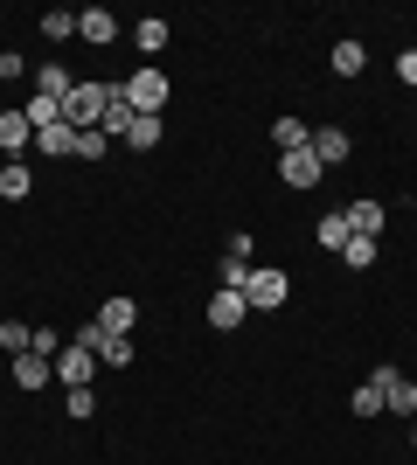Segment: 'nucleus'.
Listing matches in <instances>:
<instances>
[{
  "instance_id": "f257e3e1",
  "label": "nucleus",
  "mask_w": 417,
  "mask_h": 465,
  "mask_svg": "<svg viewBox=\"0 0 417 465\" xmlns=\"http://www.w3.org/2000/svg\"><path fill=\"white\" fill-rule=\"evenodd\" d=\"M119 97V84H77V91L63 97V125H77V133H91V125H104V104Z\"/></svg>"
},
{
  "instance_id": "f03ea898",
  "label": "nucleus",
  "mask_w": 417,
  "mask_h": 465,
  "mask_svg": "<svg viewBox=\"0 0 417 465\" xmlns=\"http://www.w3.org/2000/svg\"><path fill=\"white\" fill-rule=\"evenodd\" d=\"M293 299V278L278 272V264H251V278H243V306L251 312H278Z\"/></svg>"
},
{
  "instance_id": "7ed1b4c3",
  "label": "nucleus",
  "mask_w": 417,
  "mask_h": 465,
  "mask_svg": "<svg viewBox=\"0 0 417 465\" xmlns=\"http://www.w3.org/2000/svg\"><path fill=\"white\" fill-rule=\"evenodd\" d=\"M167 91H174V84L160 77L154 63H146V70H133V77H125V104H133V112H146V118H160V112H167Z\"/></svg>"
},
{
  "instance_id": "20e7f679",
  "label": "nucleus",
  "mask_w": 417,
  "mask_h": 465,
  "mask_svg": "<svg viewBox=\"0 0 417 465\" xmlns=\"http://www.w3.org/2000/svg\"><path fill=\"white\" fill-rule=\"evenodd\" d=\"M369 382L382 389V410H397V417H417V382H411V375H397L390 361H376V375H369Z\"/></svg>"
},
{
  "instance_id": "39448f33",
  "label": "nucleus",
  "mask_w": 417,
  "mask_h": 465,
  "mask_svg": "<svg viewBox=\"0 0 417 465\" xmlns=\"http://www.w3.org/2000/svg\"><path fill=\"white\" fill-rule=\"evenodd\" d=\"M56 382H63V389H91V382H98V354L63 341V354H56Z\"/></svg>"
},
{
  "instance_id": "423d86ee",
  "label": "nucleus",
  "mask_w": 417,
  "mask_h": 465,
  "mask_svg": "<svg viewBox=\"0 0 417 465\" xmlns=\"http://www.w3.org/2000/svg\"><path fill=\"white\" fill-rule=\"evenodd\" d=\"M320 174H327V167L313 160V146H299V153H278V181H285V188H320Z\"/></svg>"
},
{
  "instance_id": "0eeeda50",
  "label": "nucleus",
  "mask_w": 417,
  "mask_h": 465,
  "mask_svg": "<svg viewBox=\"0 0 417 465\" xmlns=\"http://www.w3.org/2000/svg\"><path fill=\"white\" fill-rule=\"evenodd\" d=\"M28 146H35L28 112H0V153H7V160H28Z\"/></svg>"
},
{
  "instance_id": "6e6552de",
  "label": "nucleus",
  "mask_w": 417,
  "mask_h": 465,
  "mask_svg": "<svg viewBox=\"0 0 417 465\" xmlns=\"http://www.w3.org/2000/svg\"><path fill=\"white\" fill-rule=\"evenodd\" d=\"M56 382V361L49 354H15V389L21 396H35V389H49Z\"/></svg>"
},
{
  "instance_id": "1a4fd4ad",
  "label": "nucleus",
  "mask_w": 417,
  "mask_h": 465,
  "mask_svg": "<svg viewBox=\"0 0 417 465\" xmlns=\"http://www.w3.org/2000/svg\"><path fill=\"white\" fill-rule=\"evenodd\" d=\"M243 312H251V306H243V292H209V327H216V333H237Z\"/></svg>"
},
{
  "instance_id": "9d476101",
  "label": "nucleus",
  "mask_w": 417,
  "mask_h": 465,
  "mask_svg": "<svg viewBox=\"0 0 417 465\" xmlns=\"http://www.w3.org/2000/svg\"><path fill=\"white\" fill-rule=\"evenodd\" d=\"M327 70H334V77H362V70H369V49H362L355 35H341L334 49H327Z\"/></svg>"
},
{
  "instance_id": "9b49d317",
  "label": "nucleus",
  "mask_w": 417,
  "mask_h": 465,
  "mask_svg": "<svg viewBox=\"0 0 417 465\" xmlns=\"http://www.w3.org/2000/svg\"><path fill=\"white\" fill-rule=\"evenodd\" d=\"M77 35L91 42V49H112V42H119V21L104 15V7H84V15H77Z\"/></svg>"
},
{
  "instance_id": "f8f14e48",
  "label": "nucleus",
  "mask_w": 417,
  "mask_h": 465,
  "mask_svg": "<svg viewBox=\"0 0 417 465\" xmlns=\"http://www.w3.org/2000/svg\"><path fill=\"white\" fill-rule=\"evenodd\" d=\"M35 146H42V160H70V153H77V125H63V118H56V125H42V133H35Z\"/></svg>"
},
{
  "instance_id": "ddd939ff",
  "label": "nucleus",
  "mask_w": 417,
  "mask_h": 465,
  "mask_svg": "<svg viewBox=\"0 0 417 465\" xmlns=\"http://www.w3.org/2000/svg\"><path fill=\"white\" fill-rule=\"evenodd\" d=\"M341 215H348V230H355V236H382V223H390V209H382V202H348Z\"/></svg>"
},
{
  "instance_id": "4468645a",
  "label": "nucleus",
  "mask_w": 417,
  "mask_h": 465,
  "mask_svg": "<svg viewBox=\"0 0 417 465\" xmlns=\"http://www.w3.org/2000/svg\"><path fill=\"white\" fill-rule=\"evenodd\" d=\"M272 146L278 153H299V146H313V125L306 118H272Z\"/></svg>"
},
{
  "instance_id": "2eb2a0df",
  "label": "nucleus",
  "mask_w": 417,
  "mask_h": 465,
  "mask_svg": "<svg viewBox=\"0 0 417 465\" xmlns=\"http://www.w3.org/2000/svg\"><path fill=\"white\" fill-rule=\"evenodd\" d=\"M21 194H35V167H28V160H7V167H0V202H21Z\"/></svg>"
},
{
  "instance_id": "dca6fc26",
  "label": "nucleus",
  "mask_w": 417,
  "mask_h": 465,
  "mask_svg": "<svg viewBox=\"0 0 417 465\" xmlns=\"http://www.w3.org/2000/svg\"><path fill=\"white\" fill-rule=\"evenodd\" d=\"M133 49H139V56H146V63H154V56H160V49H167V21H160V15H146V21H133Z\"/></svg>"
},
{
  "instance_id": "f3484780",
  "label": "nucleus",
  "mask_w": 417,
  "mask_h": 465,
  "mask_svg": "<svg viewBox=\"0 0 417 465\" xmlns=\"http://www.w3.org/2000/svg\"><path fill=\"white\" fill-rule=\"evenodd\" d=\"M348 153H355V146H348V133H334V125H320V133H313V160H320V167H341Z\"/></svg>"
},
{
  "instance_id": "a211bd4d",
  "label": "nucleus",
  "mask_w": 417,
  "mask_h": 465,
  "mask_svg": "<svg viewBox=\"0 0 417 465\" xmlns=\"http://www.w3.org/2000/svg\"><path fill=\"white\" fill-rule=\"evenodd\" d=\"M98 327L104 333H133L139 327V306H133V299H104V306H98Z\"/></svg>"
},
{
  "instance_id": "6ab92c4d",
  "label": "nucleus",
  "mask_w": 417,
  "mask_h": 465,
  "mask_svg": "<svg viewBox=\"0 0 417 465\" xmlns=\"http://www.w3.org/2000/svg\"><path fill=\"white\" fill-rule=\"evenodd\" d=\"M98 361H104V369H133V361H139V348H133V333H104V348H98Z\"/></svg>"
},
{
  "instance_id": "aec40b11",
  "label": "nucleus",
  "mask_w": 417,
  "mask_h": 465,
  "mask_svg": "<svg viewBox=\"0 0 417 465\" xmlns=\"http://www.w3.org/2000/svg\"><path fill=\"white\" fill-rule=\"evenodd\" d=\"M119 139H125V146H133V153H154V146H160V118H146V112H139V118H133V125H125Z\"/></svg>"
},
{
  "instance_id": "412c9836",
  "label": "nucleus",
  "mask_w": 417,
  "mask_h": 465,
  "mask_svg": "<svg viewBox=\"0 0 417 465\" xmlns=\"http://www.w3.org/2000/svg\"><path fill=\"white\" fill-rule=\"evenodd\" d=\"M35 91H42V97H56V104H63V97L77 91V77H70V70H63V63H42V77H35Z\"/></svg>"
},
{
  "instance_id": "4be33fe9",
  "label": "nucleus",
  "mask_w": 417,
  "mask_h": 465,
  "mask_svg": "<svg viewBox=\"0 0 417 465\" xmlns=\"http://www.w3.org/2000/svg\"><path fill=\"white\" fill-rule=\"evenodd\" d=\"M341 264H348V272H376V236H348V243H341Z\"/></svg>"
},
{
  "instance_id": "5701e85b",
  "label": "nucleus",
  "mask_w": 417,
  "mask_h": 465,
  "mask_svg": "<svg viewBox=\"0 0 417 465\" xmlns=\"http://www.w3.org/2000/svg\"><path fill=\"white\" fill-rule=\"evenodd\" d=\"M313 236H320V251H341V243H348L355 230H348V215L334 209V215H320V230H313Z\"/></svg>"
},
{
  "instance_id": "b1692460",
  "label": "nucleus",
  "mask_w": 417,
  "mask_h": 465,
  "mask_svg": "<svg viewBox=\"0 0 417 465\" xmlns=\"http://www.w3.org/2000/svg\"><path fill=\"white\" fill-rule=\"evenodd\" d=\"M104 153H112V133L91 125V133H77V153H70V160H104Z\"/></svg>"
},
{
  "instance_id": "393cba45",
  "label": "nucleus",
  "mask_w": 417,
  "mask_h": 465,
  "mask_svg": "<svg viewBox=\"0 0 417 465\" xmlns=\"http://www.w3.org/2000/svg\"><path fill=\"white\" fill-rule=\"evenodd\" d=\"M21 112H28V125H35V133H42V125H56V118H63V104H56V97H28V104H21Z\"/></svg>"
},
{
  "instance_id": "a878e982",
  "label": "nucleus",
  "mask_w": 417,
  "mask_h": 465,
  "mask_svg": "<svg viewBox=\"0 0 417 465\" xmlns=\"http://www.w3.org/2000/svg\"><path fill=\"white\" fill-rule=\"evenodd\" d=\"M63 417H98V396H91V389H63Z\"/></svg>"
},
{
  "instance_id": "bb28decb",
  "label": "nucleus",
  "mask_w": 417,
  "mask_h": 465,
  "mask_svg": "<svg viewBox=\"0 0 417 465\" xmlns=\"http://www.w3.org/2000/svg\"><path fill=\"white\" fill-rule=\"evenodd\" d=\"M42 35H49V42H70V35H77V15L49 7V15H42Z\"/></svg>"
},
{
  "instance_id": "cd10ccee",
  "label": "nucleus",
  "mask_w": 417,
  "mask_h": 465,
  "mask_svg": "<svg viewBox=\"0 0 417 465\" xmlns=\"http://www.w3.org/2000/svg\"><path fill=\"white\" fill-rule=\"evenodd\" d=\"M28 341H35V327H21V320H0V348H7V354H28Z\"/></svg>"
},
{
  "instance_id": "c85d7f7f",
  "label": "nucleus",
  "mask_w": 417,
  "mask_h": 465,
  "mask_svg": "<svg viewBox=\"0 0 417 465\" xmlns=\"http://www.w3.org/2000/svg\"><path fill=\"white\" fill-rule=\"evenodd\" d=\"M348 410H355V417H382V389H376V382H362Z\"/></svg>"
},
{
  "instance_id": "c756f323",
  "label": "nucleus",
  "mask_w": 417,
  "mask_h": 465,
  "mask_svg": "<svg viewBox=\"0 0 417 465\" xmlns=\"http://www.w3.org/2000/svg\"><path fill=\"white\" fill-rule=\"evenodd\" d=\"M28 354H49V361H56V354H63V333H56V327H35V341H28Z\"/></svg>"
},
{
  "instance_id": "7c9ffc66",
  "label": "nucleus",
  "mask_w": 417,
  "mask_h": 465,
  "mask_svg": "<svg viewBox=\"0 0 417 465\" xmlns=\"http://www.w3.org/2000/svg\"><path fill=\"white\" fill-rule=\"evenodd\" d=\"M70 348H91V354H98L104 348V327H98V320H84V327L70 333Z\"/></svg>"
},
{
  "instance_id": "2f4dec72",
  "label": "nucleus",
  "mask_w": 417,
  "mask_h": 465,
  "mask_svg": "<svg viewBox=\"0 0 417 465\" xmlns=\"http://www.w3.org/2000/svg\"><path fill=\"white\" fill-rule=\"evenodd\" d=\"M397 84H411V91H417V49H403V56H397Z\"/></svg>"
},
{
  "instance_id": "473e14b6",
  "label": "nucleus",
  "mask_w": 417,
  "mask_h": 465,
  "mask_svg": "<svg viewBox=\"0 0 417 465\" xmlns=\"http://www.w3.org/2000/svg\"><path fill=\"white\" fill-rule=\"evenodd\" d=\"M21 70H28V63H21V56H15V49H7V56H0V84H15V77H21Z\"/></svg>"
},
{
  "instance_id": "72a5a7b5",
  "label": "nucleus",
  "mask_w": 417,
  "mask_h": 465,
  "mask_svg": "<svg viewBox=\"0 0 417 465\" xmlns=\"http://www.w3.org/2000/svg\"><path fill=\"white\" fill-rule=\"evenodd\" d=\"M411 445H417V430H411Z\"/></svg>"
},
{
  "instance_id": "f704fd0d",
  "label": "nucleus",
  "mask_w": 417,
  "mask_h": 465,
  "mask_svg": "<svg viewBox=\"0 0 417 465\" xmlns=\"http://www.w3.org/2000/svg\"><path fill=\"white\" fill-rule=\"evenodd\" d=\"M0 209H7V202H0Z\"/></svg>"
}]
</instances>
